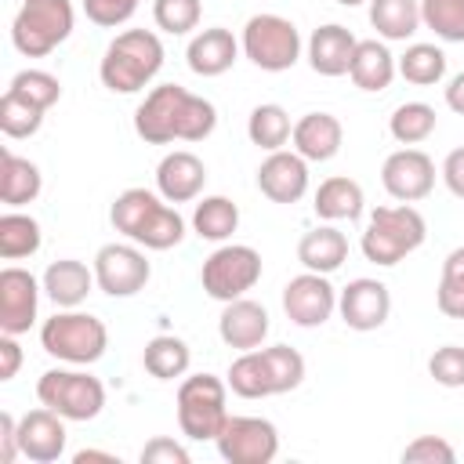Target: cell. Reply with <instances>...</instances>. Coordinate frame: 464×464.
<instances>
[{"instance_id":"1","label":"cell","mask_w":464,"mask_h":464,"mask_svg":"<svg viewBox=\"0 0 464 464\" xmlns=\"http://www.w3.org/2000/svg\"><path fill=\"white\" fill-rule=\"evenodd\" d=\"M218 127V109L178 83H160L134 109V134L149 145L170 141H203Z\"/></svg>"},{"instance_id":"2","label":"cell","mask_w":464,"mask_h":464,"mask_svg":"<svg viewBox=\"0 0 464 464\" xmlns=\"http://www.w3.org/2000/svg\"><path fill=\"white\" fill-rule=\"evenodd\" d=\"M163 69V44L152 29H123L102 54L98 76L112 94H134Z\"/></svg>"},{"instance_id":"3","label":"cell","mask_w":464,"mask_h":464,"mask_svg":"<svg viewBox=\"0 0 464 464\" xmlns=\"http://www.w3.org/2000/svg\"><path fill=\"white\" fill-rule=\"evenodd\" d=\"M424 236H428V225H424V214L417 207H410V203L377 207L370 214L366 232H362V254H366V261L392 268L406 254H413L424 243Z\"/></svg>"},{"instance_id":"4","label":"cell","mask_w":464,"mask_h":464,"mask_svg":"<svg viewBox=\"0 0 464 464\" xmlns=\"http://www.w3.org/2000/svg\"><path fill=\"white\" fill-rule=\"evenodd\" d=\"M40 344L47 355L72 362V366H91L105 355L109 348V330L98 315L91 312H76V308H62L54 312L44 326H40Z\"/></svg>"},{"instance_id":"5","label":"cell","mask_w":464,"mask_h":464,"mask_svg":"<svg viewBox=\"0 0 464 464\" xmlns=\"http://www.w3.org/2000/svg\"><path fill=\"white\" fill-rule=\"evenodd\" d=\"M228 381L214 373H192L178 384V424L196 442H214L228 420Z\"/></svg>"},{"instance_id":"6","label":"cell","mask_w":464,"mask_h":464,"mask_svg":"<svg viewBox=\"0 0 464 464\" xmlns=\"http://www.w3.org/2000/svg\"><path fill=\"white\" fill-rule=\"evenodd\" d=\"M76 11L69 0H22L11 22V44L25 58H44L69 40Z\"/></svg>"},{"instance_id":"7","label":"cell","mask_w":464,"mask_h":464,"mask_svg":"<svg viewBox=\"0 0 464 464\" xmlns=\"http://www.w3.org/2000/svg\"><path fill=\"white\" fill-rule=\"evenodd\" d=\"M243 54L265 69V72H283L301 58V33L290 18L283 14H254L243 25V40H239Z\"/></svg>"},{"instance_id":"8","label":"cell","mask_w":464,"mask_h":464,"mask_svg":"<svg viewBox=\"0 0 464 464\" xmlns=\"http://www.w3.org/2000/svg\"><path fill=\"white\" fill-rule=\"evenodd\" d=\"M36 399L65 420H94L105 406V384L87 370H47L36 381Z\"/></svg>"},{"instance_id":"9","label":"cell","mask_w":464,"mask_h":464,"mask_svg":"<svg viewBox=\"0 0 464 464\" xmlns=\"http://www.w3.org/2000/svg\"><path fill=\"white\" fill-rule=\"evenodd\" d=\"M261 279V254L246 243H225L218 246L199 272V283L207 290V297L214 301H236L246 290H254V283Z\"/></svg>"},{"instance_id":"10","label":"cell","mask_w":464,"mask_h":464,"mask_svg":"<svg viewBox=\"0 0 464 464\" xmlns=\"http://www.w3.org/2000/svg\"><path fill=\"white\" fill-rule=\"evenodd\" d=\"M214 442H218L221 460H228V464H272L279 453V431L265 417L228 413V420Z\"/></svg>"},{"instance_id":"11","label":"cell","mask_w":464,"mask_h":464,"mask_svg":"<svg viewBox=\"0 0 464 464\" xmlns=\"http://www.w3.org/2000/svg\"><path fill=\"white\" fill-rule=\"evenodd\" d=\"M149 276H152V265L145 250L130 243H105L94 254V279H98V290L109 297H134L138 290H145Z\"/></svg>"},{"instance_id":"12","label":"cell","mask_w":464,"mask_h":464,"mask_svg":"<svg viewBox=\"0 0 464 464\" xmlns=\"http://www.w3.org/2000/svg\"><path fill=\"white\" fill-rule=\"evenodd\" d=\"M283 312L294 326H323L337 312V290L323 272H301L283 286Z\"/></svg>"},{"instance_id":"13","label":"cell","mask_w":464,"mask_h":464,"mask_svg":"<svg viewBox=\"0 0 464 464\" xmlns=\"http://www.w3.org/2000/svg\"><path fill=\"white\" fill-rule=\"evenodd\" d=\"M381 185H384V192L392 199L417 203L435 188V163H431L428 152H420L413 145L395 149L381 167Z\"/></svg>"},{"instance_id":"14","label":"cell","mask_w":464,"mask_h":464,"mask_svg":"<svg viewBox=\"0 0 464 464\" xmlns=\"http://www.w3.org/2000/svg\"><path fill=\"white\" fill-rule=\"evenodd\" d=\"M44 283L29 268L7 265L0 268V334H25L36 323V304H40Z\"/></svg>"},{"instance_id":"15","label":"cell","mask_w":464,"mask_h":464,"mask_svg":"<svg viewBox=\"0 0 464 464\" xmlns=\"http://www.w3.org/2000/svg\"><path fill=\"white\" fill-rule=\"evenodd\" d=\"M337 312L344 319L348 330H377L388 323V312H392V294L381 279H352L341 294H337Z\"/></svg>"},{"instance_id":"16","label":"cell","mask_w":464,"mask_h":464,"mask_svg":"<svg viewBox=\"0 0 464 464\" xmlns=\"http://www.w3.org/2000/svg\"><path fill=\"white\" fill-rule=\"evenodd\" d=\"M257 188L272 203H297L308 192V160L286 149L268 152L257 167Z\"/></svg>"},{"instance_id":"17","label":"cell","mask_w":464,"mask_h":464,"mask_svg":"<svg viewBox=\"0 0 464 464\" xmlns=\"http://www.w3.org/2000/svg\"><path fill=\"white\" fill-rule=\"evenodd\" d=\"M65 417L54 413L51 406L29 410L25 417H18V446L22 457H29L33 464H54L65 453Z\"/></svg>"},{"instance_id":"18","label":"cell","mask_w":464,"mask_h":464,"mask_svg":"<svg viewBox=\"0 0 464 464\" xmlns=\"http://www.w3.org/2000/svg\"><path fill=\"white\" fill-rule=\"evenodd\" d=\"M207 185V167L196 152L188 149H174L160 160L156 167V192L167 199V203H188L203 192Z\"/></svg>"},{"instance_id":"19","label":"cell","mask_w":464,"mask_h":464,"mask_svg":"<svg viewBox=\"0 0 464 464\" xmlns=\"http://www.w3.org/2000/svg\"><path fill=\"white\" fill-rule=\"evenodd\" d=\"M218 334L228 348L236 352H250V348H261V341L268 337V312L265 304L250 301V297H236V301H225L221 308V319H218Z\"/></svg>"},{"instance_id":"20","label":"cell","mask_w":464,"mask_h":464,"mask_svg":"<svg viewBox=\"0 0 464 464\" xmlns=\"http://www.w3.org/2000/svg\"><path fill=\"white\" fill-rule=\"evenodd\" d=\"M359 40L341 22H326L308 36V65L319 76H344L352 69Z\"/></svg>"},{"instance_id":"21","label":"cell","mask_w":464,"mask_h":464,"mask_svg":"<svg viewBox=\"0 0 464 464\" xmlns=\"http://www.w3.org/2000/svg\"><path fill=\"white\" fill-rule=\"evenodd\" d=\"M294 152H301L308 163H326L341 152V141H344V127L334 112H304L297 123H294Z\"/></svg>"},{"instance_id":"22","label":"cell","mask_w":464,"mask_h":464,"mask_svg":"<svg viewBox=\"0 0 464 464\" xmlns=\"http://www.w3.org/2000/svg\"><path fill=\"white\" fill-rule=\"evenodd\" d=\"M185 58H188V69H192L196 76H221V72H228V69L236 65V58H239V40H236L228 29L210 25V29H199V33L188 40Z\"/></svg>"},{"instance_id":"23","label":"cell","mask_w":464,"mask_h":464,"mask_svg":"<svg viewBox=\"0 0 464 464\" xmlns=\"http://www.w3.org/2000/svg\"><path fill=\"white\" fill-rule=\"evenodd\" d=\"M40 283H44V294H47L58 308H76V304H83L87 294H91V286H98L94 268H87V265L76 261V257L51 261Z\"/></svg>"},{"instance_id":"24","label":"cell","mask_w":464,"mask_h":464,"mask_svg":"<svg viewBox=\"0 0 464 464\" xmlns=\"http://www.w3.org/2000/svg\"><path fill=\"white\" fill-rule=\"evenodd\" d=\"M297 261L308 272H323V276L337 272L348 261V239H344V232L334 228V225H319V228L304 232L301 243H297Z\"/></svg>"},{"instance_id":"25","label":"cell","mask_w":464,"mask_h":464,"mask_svg":"<svg viewBox=\"0 0 464 464\" xmlns=\"http://www.w3.org/2000/svg\"><path fill=\"white\" fill-rule=\"evenodd\" d=\"M44 188V178H40V167L11 149H4L0 156V203L4 207H22V203H33Z\"/></svg>"},{"instance_id":"26","label":"cell","mask_w":464,"mask_h":464,"mask_svg":"<svg viewBox=\"0 0 464 464\" xmlns=\"http://www.w3.org/2000/svg\"><path fill=\"white\" fill-rule=\"evenodd\" d=\"M362 185L355 178H344V174H334L326 181H319L315 188V214L323 221H355L362 214Z\"/></svg>"},{"instance_id":"27","label":"cell","mask_w":464,"mask_h":464,"mask_svg":"<svg viewBox=\"0 0 464 464\" xmlns=\"http://www.w3.org/2000/svg\"><path fill=\"white\" fill-rule=\"evenodd\" d=\"M395 72H399L395 69V54L381 40H359L352 69H348V76H352V83L359 91H384V87H392Z\"/></svg>"},{"instance_id":"28","label":"cell","mask_w":464,"mask_h":464,"mask_svg":"<svg viewBox=\"0 0 464 464\" xmlns=\"http://www.w3.org/2000/svg\"><path fill=\"white\" fill-rule=\"evenodd\" d=\"M370 25L384 40H410L420 29V0H370Z\"/></svg>"},{"instance_id":"29","label":"cell","mask_w":464,"mask_h":464,"mask_svg":"<svg viewBox=\"0 0 464 464\" xmlns=\"http://www.w3.org/2000/svg\"><path fill=\"white\" fill-rule=\"evenodd\" d=\"M141 362L145 370L156 377V381H174V377H185L188 373V362H192V352L181 337L174 334H156L145 352H141Z\"/></svg>"},{"instance_id":"30","label":"cell","mask_w":464,"mask_h":464,"mask_svg":"<svg viewBox=\"0 0 464 464\" xmlns=\"http://www.w3.org/2000/svg\"><path fill=\"white\" fill-rule=\"evenodd\" d=\"M192 228L199 239L225 243L239 228V207L228 196H203L192 210Z\"/></svg>"},{"instance_id":"31","label":"cell","mask_w":464,"mask_h":464,"mask_svg":"<svg viewBox=\"0 0 464 464\" xmlns=\"http://www.w3.org/2000/svg\"><path fill=\"white\" fill-rule=\"evenodd\" d=\"M44 236H40V221L22 214V210H7L0 214V257L4 261H22V257H33L40 250Z\"/></svg>"},{"instance_id":"32","label":"cell","mask_w":464,"mask_h":464,"mask_svg":"<svg viewBox=\"0 0 464 464\" xmlns=\"http://www.w3.org/2000/svg\"><path fill=\"white\" fill-rule=\"evenodd\" d=\"M294 134V123H290V112L276 102H265V105H254L250 109V120H246V138L265 149V152H276L290 141Z\"/></svg>"},{"instance_id":"33","label":"cell","mask_w":464,"mask_h":464,"mask_svg":"<svg viewBox=\"0 0 464 464\" xmlns=\"http://www.w3.org/2000/svg\"><path fill=\"white\" fill-rule=\"evenodd\" d=\"M181 239H185V218H181L178 207L167 203V199L156 203V210L145 218V225H141L138 236H134V243L145 246V250H170V246H178Z\"/></svg>"},{"instance_id":"34","label":"cell","mask_w":464,"mask_h":464,"mask_svg":"<svg viewBox=\"0 0 464 464\" xmlns=\"http://www.w3.org/2000/svg\"><path fill=\"white\" fill-rule=\"evenodd\" d=\"M228 388L239 395V399H268L272 395V381H268V366H265V355L261 348H250V352H239L228 366Z\"/></svg>"},{"instance_id":"35","label":"cell","mask_w":464,"mask_h":464,"mask_svg":"<svg viewBox=\"0 0 464 464\" xmlns=\"http://www.w3.org/2000/svg\"><path fill=\"white\" fill-rule=\"evenodd\" d=\"M163 196L160 192H152V188H123L116 199H112V210H109V221H112V228L116 232H123L127 239H134L138 236V228L145 225V218L156 210V203H160Z\"/></svg>"},{"instance_id":"36","label":"cell","mask_w":464,"mask_h":464,"mask_svg":"<svg viewBox=\"0 0 464 464\" xmlns=\"http://www.w3.org/2000/svg\"><path fill=\"white\" fill-rule=\"evenodd\" d=\"M395 69H399V76L406 83L431 87V83H439L446 76V54L435 44H410L406 54L395 62Z\"/></svg>"},{"instance_id":"37","label":"cell","mask_w":464,"mask_h":464,"mask_svg":"<svg viewBox=\"0 0 464 464\" xmlns=\"http://www.w3.org/2000/svg\"><path fill=\"white\" fill-rule=\"evenodd\" d=\"M435 120L439 116H435V109L428 102H402L392 112L388 130H392V138L399 145H420V141H428L435 134Z\"/></svg>"},{"instance_id":"38","label":"cell","mask_w":464,"mask_h":464,"mask_svg":"<svg viewBox=\"0 0 464 464\" xmlns=\"http://www.w3.org/2000/svg\"><path fill=\"white\" fill-rule=\"evenodd\" d=\"M265 355V366H268V381H272V395H283V392H294L301 381H304V355L290 344H272V348H261Z\"/></svg>"},{"instance_id":"39","label":"cell","mask_w":464,"mask_h":464,"mask_svg":"<svg viewBox=\"0 0 464 464\" xmlns=\"http://www.w3.org/2000/svg\"><path fill=\"white\" fill-rule=\"evenodd\" d=\"M420 25L446 44H464V0H420Z\"/></svg>"},{"instance_id":"40","label":"cell","mask_w":464,"mask_h":464,"mask_svg":"<svg viewBox=\"0 0 464 464\" xmlns=\"http://www.w3.org/2000/svg\"><path fill=\"white\" fill-rule=\"evenodd\" d=\"M44 112L47 109L18 98L14 91H4V98H0V130L7 138H33L44 123Z\"/></svg>"},{"instance_id":"41","label":"cell","mask_w":464,"mask_h":464,"mask_svg":"<svg viewBox=\"0 0 464 464\" xmlns=\"http://www.w3.org/2000/svg\"><path fill=\"white\" fill-rule=\"evenodd\" d=\"M7 91H14L18 98H25V102H33L40 109H51L62 98V83L47 69H22V72H14L11 83H7Z\"/></svg>"},{"instance_id":"42","label":"cell","mask_w":464,"mask_h":464,"mask_svg":"<svg viewBox=\"0 0 464 464\" xmlns=\"http://www.w3.org/2000/svg\"><path fill=\"white\" fill-rule=\"evenodd\" d=\"M152 18H156V25H160L163 33L185 36V33H192V29L199 25L203 4H199V0H156V4H152Z\"/></svg>"},{"instance_id":"43","label":"cell","mask_w":464,"mask_h":464,"mask_svg":"<svg viewBox=\"0 0 464 464\" xmlns=\"http://www.w3.org/2000/svg\"><path fill=\"white\" fill-rule=\"evenodd\" d=\"M428 373L442 388H464V348L460 344H442L428 359Z\"/></svg>"},{"instance_id":"44","label":"cell","mask_w":464,"mask_h":464,"mask_svg":"<svg viewBox=\"0 0 464 464\" xmlns=\"http://www.w3.org/2000/svg\"><path fill=\"white\" fill-rule=\"evenodd\" d=\"M453 460H457V450L442 435H417L402 450V464H453Z\"/></svg>"},{"instance_id":"45","label":"cell","mask_w":464,"mask_h":464,"mask_svg":"<svg viewBox=\"0 0 464 464\" xmlns=\"http://www.w3.org/2000/svg\"><path fill=\"white\" fill-rule=\"evenodd\" d=\"M138 4L141 0H83V14L102 29H116L138 11Z\"/></svg>"},{"instance_id":"46","label":"cell","mask_w":464,"mask_h":464,"mask_svg":"<svg viewBox=\"0 0 464 464\" xmlns=\"http://www.w3.org/2000/svg\"><path fill=\"white\" fill-rule=\"evenodd\" d=\"M435 304L442 315L464 319V276L460 272H442L439 290H435Z\"/></svg>"},{"instance_id":"47","label":"cell","mask_w":464,"mask_h":464,"mask_svg":"<svg viewBox=\"0 0 464 464\" xmlns=\"http://www.w3.org/2000/svg\"><path fill=\"white\" fill-rule=\"evenodd\" d=\"M138 460H141V464H188V450H185L181 442L167 439V435H156V439H149V442L141 446Z\"/></svg>"},{"instance_id":"48","label":"cell","mask_w":464,"mask_h":464,"mask_svg":"<svg viewBox=\"0 0 464 464\" xmlns=\"http://www.w3.org/2000/svg\"><path fill=\"white\" fill-rule=\"evenodd\" d=\"M22 457V446H18V420L4 410L0 413V464H14Z\"/></svg>"},{"instance_id":"49","label":"cell","mask_w":464,"mask_h":464,"mask_svg":"<svg viewBox=\"0 0 464 464\" xmlns=\"http://www.w3.org/2000/svg\"><path fill=\"white\" fill-rule=\"evenodd\" d=\"M442 181L457 199H464V145L442 160Z\"/></svg>"},{"instance_id":"50","label":"cell","mask_w":464,"mask_h":464,"mask_svg":"<svg viewBox=\"0 0 464 464\" xmlns=\"http://www.w3.org/2000/svg\"><path fill=\"white\" fill-rule=\"evenodd\" d=\"M22 366V348L14 341V334H0V381H11Z\"/></svg>"},{"instance_id":"51","label":"cell","mask_w":464,"mask_h":464,"mask_svg":"<svg viewBox=\"0 0 464 464\" xmlns=\"http://www.w3.org/2000/svg\"><path fill=\"white\" fill-rule=\"evenodd\" d=\"M446 105H450L457 116H464V72H457V76L446 83Z\"/></svg>"},{"instance_id":"52","label":"cell","mask_w":464,"mask_h":464,"mask_svg":"<svg viewBox=\"0 0 464 464\" xmlns=\"http://www.w3.org/2000/svg\"><path fill=\"white\" fill-rule=\"evenodd\" d=\"M72 460H76V464H87V460H105V464H116V453H105V450H80Z\"/></svg>"},{"instance_id":"53","label":"cell","mask_w":464,"mask_h":464,"mask_svg":"<svg viewBox=\"0 0 464 464\" xmlns=\"http://www.w3.org/2000/svg\"><path fill=\"white\" fill-rule=\"evenodd\" d=\"M442 272H460V276H464V246H457V250H450V254H446Z\"/></svg>"},{"instance_id":"54","label":"cell","mask_w":464,"mask_h":464,"mask_svg":"<svg viewBox=\"0 0 464 464\" xmlns=\"http://www.w3.org/2000/svg\"><path fill=\"white\" fill-rule=\"evenodd\" d=\"M341 7H359V4H366V0H337Z\"/></svg>"}]
</instances>
